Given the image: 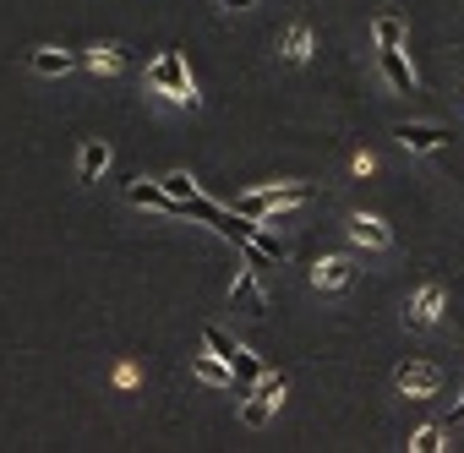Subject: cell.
Returning <instances> with one entry per match:
<instances>
[{
    "instance_id": "obj_18",
    "label": "cell",
    "mask_w": 464,
    "mask_h": 453,
    "mask_svg": "<svg viewBox=\"0 0 464 453\" xmlns=\"http://www.w3.org/2000/svg\"><path fill=\"white\" fill-rule=\"evenodd\" d=\"M82 66H88V72H99V77H104V72H121V50L99 44V50H88V55H82Z\"/></svg>"
},
{
    "instance_id": "obj_8",
    "label": "cell",
    "mask_w": 464,
    "mask_h": 453,
    "mask_svg": "<svg viewBox=\"0 0 464 453\" xmlns=\"http://www.w3.org/2000/svg\"><path fill=\"white\" fill-rule=\"evenodd\" d=\"M229 301H236L246 317H263V312H268V295H263V284H257V268H241V274H236V290H229Z\"/></svg>"
},
{
    "instance_id": "obj_1",
    "label": "cell",
    "mask_w": 464,
    "mask_h": 453,
    "mask_svg": "<svg viewBox=\"0 0 464 453\" xmlns=\"http://www.w3.org/2000/svg\"><path fill=\"white\" fill-rule=\"evenodd\" d=\"M148 88H153V93H164V99H169V104H180V110H197V82H191V72H186L180 50H164V55L148 66Z\"/></svg>"
},
{
    "instance_id": "obj_15",
    "label": "cell",
    "mask_w": 464,
    "mask_h": 453,
    "mask_svg": "<svg viewBox=\"0 0 464 453\" xmlns=\"http://www.w3.org/2000/svg\"><path fill=\"white\" fill-rule=\"evenodd\" d=\"M382 77H388L399 93H415V72L404 66V55H399V50H382Z\"/></svg>"
},
{
    "instance_id": "obj_12",
    "label": "cell",
    "mask_w": 464,
    "mask_h": 453,
    "mask_svg": "<svg viewBox=\"0 0 464 453\" xmlns=\"http://www.w3.org/2000/svg\"><path fill=\"white\" fill-rule=\"evenodd\" d=\"M137 207H164V213H180V202L159 186V180H131V191H126Z\"/></svg>"
},
{
    "instance_id": "obj_5",
    "label": "cell",
    "mask_w": 464,
    "mask_h": 453,
    "mask_svg": "<svg viewBox=\"0 0 464 453\" xmlns=\"http://www.w3.org/2000/svg\"><path fill=\"white\" fill-rule=\"evenodd\" d=\"M279 399H285V377L263 371V382H257V388H252V399L241 404V420H246V426H263V420L274 415V404H279Z\"/></svg>"
},
{
    "instance_id": "obj_14",
    "label": "cell",
    "mask_w": 464,
    "mask_h": 453,
    "mask_svg": "<svg viewBox=\"0 0 464 453\" xmlns=\"http://www.w3.org/2000/svg\"><path fill=\"white\" fill-rule=\"evenodd\" d=\"M77 66V55H66V50H34V72L39 77H66Z\"/></svg>"
},
{
    "instance_id": "obj_19",
    "label": "cell",
    "mask_w": 464,
    "mask_h": 453,
    "mask_svg": "<svg viewBox=\"0 0 464 453\" xmlns=\"http://www.w3.org/2000/svg\"><path fill=\"white\" fill-rule=\"evenodd\" d=\"M159 186H164V191H169L175 202H191V197H197V186H191V175H164Z\"/></svg>"
},
{
    "instance_id": "obj_17",
    "label": "cell",
    "mask_w": 464,
    "mask_h": 453,
    "mask_svg": "<svg viewBox=\"0 0 464 453\" xmlns=\"http://www.w3.org/2000/svg\"><path fill=\"white\" fill-rule=\"evenodd\" d=\"M372 39H377V50H399L404 44V23L399 17H377L372 23Z\"/></svg>"
},
{
    "instance_id": "obj_20",
    "label": "cell",
    "mask_w": 464,
    "mask_h": 453,
    "mask_svg": "<svg viewBox=\"0 0 464 453\" xmlns=\"http://www.w3.org/2000/svg\"><path fill=\"white\" fill-rule=\"evenodd\" d=\"M410 448H415V453H437V448H442V426H420Z\"/></svg>"
},
{
    "instance_id": "obj_16",
    "label": "cell",
    "mask_w": 464,
    "mask_h": 453,
    "mask_svg": "<svg viewBox=\"0 0 464 453\" xmlns=\"http://www.w3.org/2000/svg\"><path fill=\"white\" fill-rule=\"evenodd\" d=\"M279 55H285V61H295V66H301V61H306V55H312V28H306V23H295V28H290V34H285V44H279Z\"/></svg>"
},
{
    "instance_id": "obj_13",
    "label": "cell",
    "mask_w": 464,
    "mask_h": 453,
    "mask_svg": "<svg viewBox=\"0 0 464 453\" xmlns=\"http://www.w3.org/2000/svg\"><path fill=\"white\" fill-rule=\"evenodd\" d=\"M191 371H197L202 382H218V388H236V371H229V366H224V361H218L213 350H208V355H191Z\"/></svg>"
},
{
    "instance_id": "obj_10",
    "label": "cell",
    "mask_w": 464,
    "mask_h": 453,
    "mask_svg": "<svg viewBox=\"0 0 464 453\" xmlns=\"http://www.w3.org/2000/svg\"><path fill=\"white\" fill-rule=\"evenodd\" d=\"M350 279H355V263H350V257H323V263L312 268V284H317V290H344Z\"/></svg>"
},
{
    "instance_id": "obj_2",
    "label": "cell",
    "mask_w": 464,
    "mask_h": 453,
    "mask_svg": "<svg viewBox=\"0 0 464 453\" xmlns=\"http://www.w3.org/2000/svg\"><path fill=\"white\" fill-rule=\"evenodd\" d=\"M301 202H312V186H306V180H279V186H257V191L236 197V213H246V218H274V213L301 207Z\"/></svg>"
},
{
    "instance_id": "obj_11",
    "label": "cell",
    "mask_w": 464,
    "mask_h": 453,
    "mask_svg": "<svg viewBox=\"0 0 464 453\" xmlns=\"http://www.w3.org/2000/svg\"><path fill=\"white\" fill-rule=\"evenodd\" d=\"M104 164H110V142H82V153H77V180L93 186V180L104 175Z\"/></svg>"
},
{
    "instance_id": "obj_3",
    "label": "cell",
    "mask_w": 464,
    "mask_h": 453,
    "mask_svg": "<svg viewBox=\"0 0 464 453\" xmlns=\"http://www.w3.org/2000/svg\"><path fill=\"white\" fill-rule=\"evenodd\" d=\"M202 344H208V350H213V355H218L229 371H236V388H246V393H252V388L263 382V371H268V366H263V361H257L246 344H236L229 333H218V328H202Z\"/></svg>"
},
{
    "instance_id": "obj_6",
    "label": "cell",
    "mask_w": 464,
    "mask_h": 453,
    "mask_svg": "<svg viewBox=\"0 0 464 453\" xmlns=\"http://www.w3.org/2000/svg\"><path fill=\"white\" fill-rule=\"evenodd\" d=\"M393 137H399L410 153H437V148H448V142H453V131H442V126H420V120L393 126Z\"/></svg>"
},
{
    "instance_id": "obj_22",
    "label": "cell",
    "mask_w": 464,
    "mask_h": 453,
    "mask_svg": "<svg viewBox=\"0 0 464 453\" xmlns=\"http://www.w3.org/2000/svg\"><path fill=\"white\" fill-rule=\"evenodd\" d=\"M229 6H252V0H229Z\"/></svg>"
},
{
    "instance_id": "obj_21",
    "label": "cell",
    "mask_w": 464,
    "mask_h": 453,
    "mask_svg": "<svg viewBox=\"0 0 464 453\" xmlns=\"http://www.w3.org/2000/svg\"><path fill=\"white\" fill-rule=\"evenodd\" d=\"M453 420H464V399H459V404H453Z\"/></svg>"
},
{
    "instance_id": "obj_9",
    "label": "cell",
    "mask_w": 464,
    "mask_h": 453,
    "mask_svg": "<svg viewBox=\"0 0 464 453\" xmlns=\"http://www.w3.org/2000/svg\"><path fill=\"white\" fill-rule=\"evenodd\" d=\"M437 317H442V284H426V290L404 306V323H410V328H431Z\"/></svg>"
},
{
    "instance_id": "obj_7",
    "label": "cell",
    "mask_w": 464,
    "mask_h": 453,
    "mask_svg": "<svg viewBox=\"0 0 464 453\" xmlns=\"http://www.w3.org/2000/svg\"><path fill=\"white\" fill-rule=\"evenodd\" d=\"M350 241L366 246V252H388V246H393V230H388L377 213H355V218H350Z\"/></svg>"
},
{
    "instance_id": "obj_4",
    "label": "cell",
    "mask_w": 464,
    "mask_h": 453,
    "mask_svg": "<svg viewBox=\"0 0 464 453\" xmlns=\"http://www.w3.org/2000/svg\"><path fill=\"white\" fill-rule=\"evenodd\" d=\"M393 382H399V393H410V399H431V393L442 388V371H437L431 361H404V366L393 371Z\"/></svg>"
}]
</instances>
